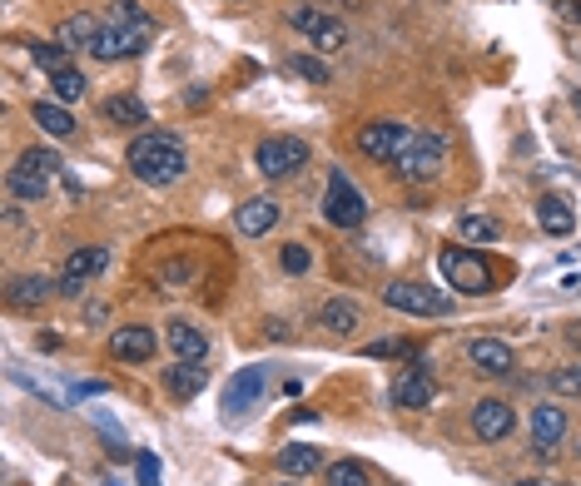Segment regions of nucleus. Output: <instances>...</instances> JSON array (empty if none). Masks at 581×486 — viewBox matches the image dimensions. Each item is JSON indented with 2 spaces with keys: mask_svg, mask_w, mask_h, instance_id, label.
I'll return each mask as SVG.
<instances>
[{
  "mask_svg": "<svg viewBox=\"0 0 581 486\" xmlns=\"http://www.w3.org/2000/svg\"><path fill=\"white\" fill-rule=\"evenodd\" d=\"M289 70H293V75H303V80H313V85H328V65H323V60H313V55H293Z\"/></svg>",
  "mask_w": 581,
  "mask_h": 486,
  "instance_id": "34",
  "label": "nucleus"
},
{
  "mask_svg": "<svg viewBox=\"0 0 581 486\" xmlns=\"http://www.w3.org/2000/svg\"><path fill=\"white\" fill-rule=\"evenodd\" d=\"M318 323H323L333 338H348V333L358 328V303H353V298H328V303L318 308Z\"/></svg>",
  "mask_w": 581,
  "mask_h": 486,
  "instance_id": "24",
  "label": "nucleus"
},
{
  "mask_svg": "<svg viewBox=\"0 0 581 486\" xmlns=\"http://www.w3.org/2000/svg\"><path fill=\"white\" fill-rule=\"evenodd\" d=\"M30 115H35V124H40L50 139H65V134H75V115H70L60 100H35V105H30Z\"/></svg>",
  "mask_w": 581,
  "mask_h": 486,
  "instance_id": "25",
  "label": "nucleus"
},
{
  "mask_svg": "<svg viewBox=\"0 0 581 486\" xmlns=\"http://www.w3.org/2000/svg\"><path fill=\"white\" fill-rule=\"evenodd\" d=\"M105 25H154L145 15V5L140 0H115L110 5V15H105Z\"/></svg>",
  "mask_w": 581,
  "mask_h": 486,
  "instance_id": "32",
  "label": "nucleus"
},
{
  "mask_svg": "<svg viewBox=\"0 0 581 486\" xmlns=\"http://www.w3.org/2000/svg\"><path fill=\"white\" fill-rule=\"evenodd\" d=\"M308 263H313V253H308L303 243H289V248H284V268H289V273H303Z\"/></svg>",
  "mask_w": 581,
  "mask_h": 486,
  "instance_id": "37",
  "label": "nucleus"
},
{
  "mask_svg": "<svg viewBox=\"0 0 581 486\" xmlns=\"http://www.w3.org/2000/svg\"><path fill=\"white\" fill-rule=\"evenodd\" d=\"M437 263H442V278L452 288H462V293H487L492 288V263L482 253H472V248H442Z\"/></svg>",
  "mask_w": 581,
  "mask_h": 486,
  "instance_id": "6",
  "label": "nucleus"
},
{
  "mask_svg": "<svg viewBox=\"0 0 581 486\" xmlns=\"http://www.w3.org/2000/svg\"><path fill=\"white\" fill-rule=\"evenodd\" d=\"M279 486H298V482H279Z\"/></svg>",
  "mask_w": 581,
  "mask_h": 486,
  "instance_id": "43",
  "label": "nucleus"
},
{
  "mask_svg": "<svg viewBox=\"0 0 581 486\" xmlns=\"http://www.w3.org/2000/svg\"><path fill=\"white\" fill-rule=\"evenodd\" d=\"M552 392L557 397H581V367H557L552 372Z\"/></svg>",
  "mask_w": 581,
  "mask_h": 486,
  "instance_id": "35",
  "label": "nucleus"
},
{
  "mask_svg": "<svg viewBox=\"0 0 581 486\" xmlns=\"http://www.w3.org/2000/svg\"><path fill=\"white\" fill-rule=\"evenodd\" d=\"M363 353H368V358H413L418 348H413L408 338H378V343H368Z\"/></svg>",
  "mask_w": 581,
  "mask_h": 486,
  "instance_id": "33",
  "label": "nucleus"
},
{
  "mask_svg": "<svg viewBox=\"0 0 581 486\" xmlns=\"http://www.w3.org/2000/svg\"><path fill=\"white\" fill-rule=\"evenodd\" d=\"M70 55H75V50H65L60 40H35V45H30V60H35V65H40L45 75H60V70H75V65H70Z\"/></svg>",
  "mask_w": 581,
  "mask_h": 486,
  "instance_id": "27",
  "label": "nucleus"
},
{
  "mask_svg": "<svg viewBox=\"0 0 581 486\" xmlns=\"http://www.w3.org/2000/svg\"><path fill=\"white\" fill-rule=\"evenodd\" d=\"M442 159H447V134H413L408 139V149L393 159V169H398V179H408V184H428L437 169H442Z\"/></svg>",
  "mask_w": 581,
  "mask_h": 486,
  "instance_id": "4",
  "label": "nucleus"
},
{
  "mask_svg": "<svg viewBox=\"0 0 581 486\" xmlns=\"http://www.w3.org/2000/svg\"><path fill=\"white\" fill-rule=\"evenodd\" d=\"M204 382H209V372H204V363H169L164 367V387L179 397V402H194V392H204Z\"/></svg>",
  "mask_w": 581,
  "mask_h": 486,
  "instance_id": "20",
  "label": "nucleus"
},
{
  "mask_svg": "<svg viewBox=\"0 0 581 486\" xmlns=\"http://www.w3.org/2000/svg\"><path fill=\"white\" fill-rule=\"evenodd\" d=\"M323 219H328L333 229H358V224L368 219V199H363V189H358L343 169L328 174V189H323Z\"/></svg>",
  "mask_w": 581,
  "mask_h": 486,
  "instance_id": "3",
  "label": "nucleus"
},
{
  "mask_svg": "<svg viewBox=\"0 0 581 486\" xmlns=\"http://www.w3.org/2000/svg\"><path fill=\"white\" fill-rule=\"evenodd\" d=\"M512 427H517L512 402H502V397H482V402L472 407V432H477V442H507Z\"/></svg>",
  "mask_w": 581,
  "mask_h": 486,
  "instance_id": "13",
  "label": "nucleus"
},
{
  "mask_svg": "<svg viewBox=\"0 0 581 486\" xmlns=\"http://www.w3.org/2000/svg\"><path fill=\"white\" fill-rule=\"evenodd\" d=\"M105 263H110V248H75L60 268V293H80V283L105 273Z\"/></svg>",
  "mask_w": 581,
  "mask_h": 486,
  "instance_id": "14",
  "label": "nucleus"
},
{
  "mask_svg": "<svg viewBox=\"0 0 581 486\" xmlns=\"http://www.w3.org/2000/svg\"><path fill=\"white\" fill-rule=\"evenodd\" d=\"M264 397V367H239L224 387V422H239L254 412V402Z\"/></svg>",
  "mask_w": 581,
  "mask_h": 486,
  "instance_id": "12",
  "label": "nucleus"
},
{
  "mask_svg": "<svg viewBox=\"0 0 581 486\" xmlns=\"http://www.w3.org/2000/svg\"><path fill=\"white\" fill-rule=\"evenodd\" d=\"M323 482L328 486H373V472H368L363 462L343 457V462H328V467H323Z\"/></svg>",
  "mask_w": 581,
  "mask_h": 486,
  "instance_id": "28",
  "label": "nucleus"
},
{
  "mask_svg": "<svg viewBox=\"0 0 581 486\" xmlns=\"http://www.w3.org/2000/svg\"><path fill=\"white\" fill-rule=\"evenodd\" d=\"M164 338H169L174 358H184V363H204V358H209V338H204L194 323H184V318H174Z\"/></svg>",
  "mask_w": 581,
  "mask_h": 486,
  "instance_id": "19",
  "label": "nucleus"
},
{
  "mask_svg": "<svg viewBox=\"0 0 581 486\" xmlns=\"http://www.w3.org/2000/svg\"><path fill=\"white\" fill-rule=\"evenodd\" d=\"M135 472H140V486H159V457L154 452H135Z\"/></svg>",
  "mask_w": 581,
  "mask_h": 486,
  "instance_id": "36",
  "label": "nucleus"
},
{
  "mask_svg": "<svg viewBox=\"0 0 581 486\" xmlns=\"http://www.w3.org/2000/svg\"><path fill=\"white\" fill-rule=\"evenodd\" d=\"M189 273H194V268H189V263H169V268H164V278H169V283H184V278H189Z\"/></svg>",
  "mask_w": 581,
  "mask_h": 486,
  "instance_id": "39",
  "label": "nucleus"
},
{
  "mask_svg": "<svg viewBox=\"0 0 581 486\" xmlns=\"http://www.w3.org/2000/svg\"><path fill=\"white\" fill-rule=\"evenodd\" d=\"M105 120H115V124H149V110L135 100V95H110V100H105Z\"/></svg>",
  "mask_w": 581,
  "mask_h": 486,
  "instance_id": "29",
  "label": "nucleus"
},
{
  "mask_svg": "<svg viewBox=\"0 0 581 486\" xmlns=\"http://www.w3.org/2000/svg\"><path fill=\"white\" fill-rule=\"evenodd\" d=\"M55 179H65L60 154H55V149H25L5 184H10V194H15L20 204H40V199L50 194V184H55Z\"/></svg>",
  "mask_w": 581,
  "mask_h": 486,
  "instance_id": "2",
  "label": "nucleus"
},
{
  "mask_svg": "<svg viewBox=\"0 0 581 486\" xmlns=\"http://www.w3.org/2000/svg\"><path fill=\"white\" fill-rule=\"evenodd\" d=\"M537 224H542L552 239H567V234L577 229V214H572V204H567L562 194H547V199L537 204Z\"/></svg>",
  "mask_w": 581,
  "mask_h": 486,
  "instance_id": "23",
  "label": "nucleus"
},
{
  "mask_svg": "<svg viewBox=\"0 0 581 486\" xmlns=\"http://www.w3.org/2000/svg\"><path fill=\"white\" fill-rule=\"evenodd\" d=\"M274 224H279V199H269V194L239 204V214H234V229H239L244 239H259V234H269Z\"/></svg>",
  "mask_w": 581,
  "mask_h": 486,
  "instance_id": "17",
  "label": "nucleus"
},
{
  "mask_svg": "<svg viewBox=\"0 0 581 486\" xmlns=\"http://www.w3.org/2000/svg\"><path fill=\"white\" fill-rule=\"evenodd\" d=\"M562 437H567V412H562L557 402H542V407L532 412V447L547 457V452L562 447Z\"/></svg>",
  "mask_w": 581,
  "mask_h": 486,
  "instance_id": "16",
  "label": "nucleus"
},
{
  "mask_svg": "<svg viewBox=\"0 0 581 486\" xmlns=\"http://www.w3.org/2000/svg\"><path fill=\"white\" fill-rule=\"evenodd\" d=\"M154 328H140V323H130V328H120L115 338H110V353L120 358V363H154Z\"/></svg>",
  "mask_w": 581,
  "mask_h": 486,
  "instance_id": "18",
  "label": "nucleus"
},
{
  "mask_svg": "<svg viewBox=\"0 0 581 486\" xmlns=\"http://www.w3.org/2000/svg\"><path fill=\"white\" fill-rule=\"evenodd\" d=\"M467 363L477 367V372H487V377H507L517 367V358H512V348L502 338H472L467 343Z\"/></svg>",
  "mask_w": 581,
  "mask_h": 486,
  "instance_id": "15",
  "label": "nucleus"
},
{
  "mask_svg": "<svg viewBox=\"0 0 581 486\" xmlns=\"http://www.w3.org/2000/svg\"><path fill=\"white\" fill-rule=\"evenodd\" d=\"M388 397H393L398 407H408V412H423V407L433 402V372H428V358H423V353L408 358V372L393 377Z\"/></svg>",
  "mask_w": 581,
  "mask_h": 486,
  "instance_id": "11",
  "label": "nucleus"
},
{
  "mask_svg": "<svg viewBox=\"0 0 581 486\" xmlns=\"http://www.w3.org/2000/svg\"><path fill=\"white\" fill-rule=\"evenodd\" d=\"M383 303L388 308H398V313H418V318H447L452 313V298L433 288V283H388L383 288Z\"/></svg>",
  "mask_w": 581,
  "mask_h": 486,
  "instance_id": "5",
  "label": "nucleus"
},
{
  "mask_svg": "<svg viewBox=\"0 0 581 486\" xmlns=\"http://www.w3.org/2000/svg\"><path fill=\"white\" fill-rule=\"evenodd\" d=\"M274 467H279L284 477H313V472L323 467V452H318L313 442H289V447H279Z\"/></svg>",
  "mask_w": 581,
  "mask_h": 486,
  "instance_id": "21",
  "label": "nucleus"
},
{
  "mask_svg": "<svg viewBox=\"0 0 581 486\" xmlns=\"http://www.w3.org/2000/svg\"><path fill=\"white\" fill-rule=\"evenodd\" d=\"M457 239L462 243H492L497 239V224H492L487 214H462V219H457Z\"/></svg>",
  "mask_w": 581,
  "mask_h": 486,
  "instance_id": "30",
  "label": "nucleus"
},
{
  "mask_svg": "<svg viewBox=\"0 0 581 486\" xmlns=\"http://www.w3.org/2000/svg\"><path fill=\"white\" fill-rule=\"evenodd\" d=\"M154 45V25H105L95 40V60H135Z\"/></svg>",
  "mask_w": 581,
  "mask_h": 486,
  "instance_id": "8",
  "label": "nucleus"
},
{
  "mask_svg": "<svg viewBox=\"0 0 581 486\" xmlns=\"http://www.w3.org/2000/svg\"><path fill=\"white\" fill-rule=\"evenodd\" d=\"M100 30H105V25H100L95 15H65L60 30H55V40H60L65 50H95Z\"/></svg>",
  "mask_w": 581,
  "mask_h": 486,
  "instance_id": "22",
  "label": "nucleus"
},
{
  "mask_svg": "<svg viewBox=\"0 0 581 486\" xmlns=\"http://www.w3.org/2000/svg\"><path fill=\"white\" fill-rule=\"evenodd\" d=\"M289 25L298 35H308L318 50H343L348 45V25L343 20H333V15H323V10H308V5H289Z\"/></svg>",
  "mask_w": 581,
  "mask_h": 486,
  "instance_id": "9",
  "label": "nucleus"
},
{
  "mask_svg": "<svg viewBox=\"0 0 581 486\" xmlns=\"http://www.w3.org/2000/svg\"><path fill=\"white\" fill-rule=\"evenodd\" d=\"M408 139H413V129L398 120H373L358 129V149L368 154V159H378V164H393L403 149H408Z\"/></svg>",
  "mask_w": 581,
  "mask_h": 486,
  "instance_id": "10",
  "label": "nucleus"
},
{
  "mask_svg": "<svg viewBox=\"0 0 581 486\" xmlns=\"http://www.w3.org/2000/svg\"><path fill=\"white\" fill-rule=\"evenodd\" d=\"M562 15H567L572 25H581V0H562Z\"/></svg>",
  "mask_w": 581,
  "mask_h": 486,
  "instance_id": "40",
  "label": "nucleus"
},
{
  "mask_svg": "<svg viewBox=\"0 0 581 486\" xmlns=\"http://www.w3.org/2000/svg\"><path fill=\"white\" fill-rule=\"evenodd\" d=\"M567 343H572V348L581 353V323H567Z\"/></svg>",
  "mask_w": 581,
  "mask_h": 486,
  "instance_id": "41",
  "label": "nucleus"
},
{
  "mask_svg": "<svg viewBox=\"0 0 581 486\" xmlns=\"http://www.w3.org/2000/svg\"><path fill=\"white\" fill-rule=\"evenodd\" d=\"M55 288H50V278H10V308H40L45 298H50Z\"/></svg>",
  "mask_w": 581,
  "mask_h": 486,
  "instance_id": "26",
  "label": "nucleus"
},
{
  "mask_svg": "<svg viewBox=\"0 0 581 486\" xmlns=\"http://www.w3.org/2000/svg\"><path fill=\"white\" fill-rule=\"evenodd\" d=\"M125 164H130V174L149 184V189H164V184H174V179H184V169H189V154H184V144L174 139V134H164V129H149V134H135L130 139V149H125Z\"/></svg>",
  "mask_w": 581,
  "mask_h": 486,
  "instance_id": "1",
  "label": "nucleus"
},
{
  "mask_svg": "<svg viewBox=\"0 0 581 486\" xmlns=\"http://www.w3.org/2000/svg\"><path fill=\"white\" fill-rule=\"evenodd\" d=\"M50 90H55L60 105H75L85 95V75L80 70H60V75H50Z\"/></svg>",
  "mask_w": 581,
  "mask_h": 486,
  "instance_id": "31",
  "label": "nucleus"
},
{
  "mask_svg": "<svg viewBox=\"0 0 581 486\" xmlns=\"http://www.w3.org/2000/svg\"><path fill=\"white\" fill-rule=\"evenodd\" d=\"M517 486H547V482H517Z\"/></svg>",
  "mask_w": 581,
  "mask_h": 486,
  "instance_id": "42",
  "label": "nucleus"
},
{
  "mask_svg": "<svg viewBox=\"0 0 581 486\" xmlns=\"http://www.w3.org/2000/svg\"><path fill=\"white\" fill-rule=\"evenodd\" d=\"M254 164H259V174H269V179H289V174H298V169L308 164V144H303V139H293V134L259 139Z\"/></svg>",
  "mask_w": 581,
  "mask_h": 486,
  "instance_id": "7",
  "label": "nucleus"
},
{
  "mask_svg": "<svg viewBox=\"0 0 581 486\" xmlns=\"http://www.w3.org/2000/svg\"><path fill=\"white\" fill-rule=\"evenodd\" d=\"M100 392H110V387H105V382H75V387H70L75 402H80V397H100Z\"/></svg>",
  "mask_w": 581,
  "mask_h": 486,
  "instance_id": "38",
  "label": "nucleus"
}]
</instances>
